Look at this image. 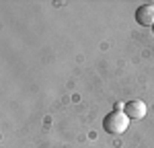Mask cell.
I'll return each mask as SVG.
<instances>
[{
  "label": "cell",
  "instance_id": "cell-1",
  "mask_svg": "<svg viewBox=\"0 0 154 148\" xmlns=\"http://www.w3.org/2000/svg\"><path fill=\"white\" fill-rule=\"evenodd\" d=\"M130 122L131 119L125 115V111L113 109L109 115H105V119H103V130L111 136H119L130 128Z\"/></svg>",
  "mask_w": 154,
  "mask_h": 148
},
{
  "label": "cell",
  "instance_id": "cell-2",
  "mask_svg": "<svg viewBox=\"0 0 154 148\" xmlns=\"http://www.w3.org/2000/svg\"><path fill=\"white\" fill-rule=\"evenodd\" d=\"M125 115L130 117V119H142L144 115H146V111H148V107H146V103L144 101H140V99H134V101H130V103H125Z\"/></svg>",
  "mask_w": 154,
  "mask_h": 148
},
{
  "label": "cell",
  "instance_id": "cell-3",
  "mask_svg": "<svg viewBox=\"0 0 154 148\" xmlns=\"http://www.w3.org/2000/svg\"><path fill=\"white\" fill-rule=\"evenodd\" d=\"M136 21L142 27H154V4H142L136 11Z\"/></svg>",
  "mask_w": 154,
  "mask_h": 148
},
{
  "label": "cell",
  "instance_id": "cell-4",
  "mask_svg": "<svg viewBox=\"0 0 154 148\" xmlns=\"http://www.w3.org/2000/svg\"><path fill=\"white\" fill-rule=\"evenodd\" d=\"M152 29H154V27H152Z\"/></svg>",
  "mask_w": 154,
  "mask_h": 148
}]
</instances>
